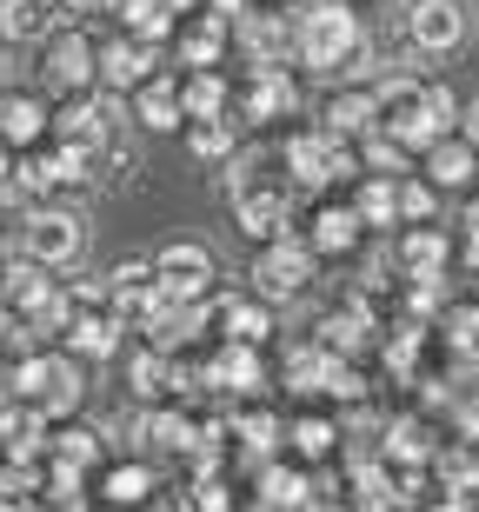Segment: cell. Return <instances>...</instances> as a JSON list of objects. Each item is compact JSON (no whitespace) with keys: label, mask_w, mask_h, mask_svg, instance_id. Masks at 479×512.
I'll return each mask as SVG.
<instances>
[{"label":"cell","mask_w":479,"mask_h":512,"mask_svg":"<svg viewBox=\"0 0 479 512\" xmlns=\"http://www.w3.org/2000/svg\"><path fill=\"white\" fill-rule=\"evenodd\" d=\"M426 167H433V180H440V187H466V180H473V140H440V147L426 153Z\"/></svg>","instance_id":"20"},{"label":"cell","mask_w":479,"mask_h":512,"mask_svg":"<svg viewBox=\"0 0 479 512\" xmlns=\"http://www.w3.org/2000/svg\"><path fill=\"white\" fill-rule=\"evenodd\" d=\"M380 94V133L400 140L406 153H433L440 140H453V120H460V100L446 87H420V80H386L373 87Z\"/></svg>","instance_id":"1"},{"label":"cell","mask_w":479,"mask_h":512,"mask_svg":"<svg viewBox=\"0 0 479 512\" xmlns=\"http://www.w3.org/2000/svg\"><path fill=\"white\" fill-rule=\"evenodd\" d=\"M0 413H7V386H0Z\"/></svg>","instance_id":"42"},{"label":"cell","mask_w":479,"mask_h":512,"mask_svg":"<svg viewBox=\"0 0 479 512\" xmlns=\"http://www.w3.org/2000/svg\"><path fill=\"white\" fill-rule=\"evenodd\" d=\"M360 220L366 227H393V220H400V187H393V180H373V187L360 193Z\"/></svg>","instance_id":"24"},{"label":"cell","mask_w":479,"mask_h":512,"mask_svg":"<svg viewBox=\"0 0 479 512\" xmlns=\"http://www.w3.org/2000/svg\"><path fill=\"white\" fill-rule=\"evenodd\" d=\"M14 386L34 399L40 413H74L80 406V373L67 360H40V353H27V360L14 366Z\"/></svg>","instance_id":"6"},{"label":"cell","mask_w":479,"mask_h":512,"mask_svg":"<svg viewBox=\"0 0 479 512\" xmlns=\"http://www.w3.org/2000/svg\"><path fill=\"white\" fill-rule=\"evenodd\" d=\"M67 346H74L80 360H114V346H120V320H74L67 326Z\"/></svg>","instance_id":"19"},{"label":"cell","mask_w":479,"mask_h":512,"mask_svg":"<svg viewBox=\"0 0 479 512\" xmlns=\"http://www.w3.org/2000/svg\"><path fill=\"white\" fill-rule=\"evenodd\" d=\"M187 147L200 153V160H220V153H233V127H227V120H200Z\"/></svg>","instance_id":"26"},{"label":"cell","mask_w":479,"mask_h":512,"mask_svg":"<svg viewBox=\"0 0 479 512\" xmlns=\"http://www.w3.org/2000/svg\"><path fill=\"white\" fill-rule=\"evenodd\" d=\"M147 486H154V473H147V466H127V473H114V499H140Z\"/></svg>","instance_id":"32"},{"label":"cell","mask_w":479,"mask_h":512,"mask_svg":"<svg viewBox=\"0 0 479 512\" xmlns=\"http://www.w3.org/2000/svg\"><path fill=\"white\" fill-rule=\"evenodd\" d=\"M220 380H227L233 393H253V386H260V360H253V346H247V340H240L227 360H220Z\"/></svg>","instance_id":"25"},{"label":"cell","mask_w":479,"mask_h":512,"mask_svg":"<svg viewBox=\"0 0 479 512\" xmlns=\"http://www.w3.org/2000/svg\"><path fill=\"white\" fill-rule=\"evenodd\" d=\"M14 187V160H7V140H0V193Z\"/></svg>","instance_id":"39"},{"label":"cell","mask_w":479,"mask_h":512,"mask_svg":"<svg viewBox=\"0 0 479 512\" xmlns=\"http://www.w3.org/2000/svg\"><path fill=\"white\" fill-rule=\"evenodd\" d=\"M167 7H173V14H193V7H200V0H167Z\"/></svg>","instance_id":"40"},{"label":"cell","mask_w":479,"mask_h":512,"mask_svg":"<svg viewBox=\"0 0 479 512\" xmlns=\"http://www.w3.org/2000/svg\"><path fill=\"white\" fill-rule=\"evenodd\" d=\"M54 459H60V466H74V473H80V466H94V459H100V439H94V433H60Z\"/></svg>","instance_id":"27"},{"label":"cell","mask_w":479,"mask_h":512,"mask_svg":"<svg viewBox=\"0 0 479 512\" xmlns=\"http://www.w3.org/2000/svg\"><path fill=\"white\" fill-rule=\"evenodd\" d=\"M100 74H107V87H147L154 80V40H140V34L107 40L100 47Z\"/></svg>","instance_id":"12"},{"label":"cell","mask_w":479,"mask_h":512,"mask_svg":"<svg viewBox=\"0 0 479 512\" xmlns=\"http://www.w3.org/2000/svg\"><path fill=\"white\" fill-rule=\"evenodd\" d=\"M353 240H360V213H320V220H313V253H346L353 247Z\"/></svg>","instance_id":"23"},{"label":"cell","mask_w":479,"mask_h":512,"mask_svg":"<svg viewBox=\"0 0 479 512\" xmlns=\"http://www.w3.org/2000/svg\"><path fill=\"white\" fill-rule=\"evenodd\" d=\"M107 120H114L107 100H80V107H67V114H60V147H100V140H107Z\"/></svg>","instance_id":"16"},{"label":"cell","mask_w":479,"mask_h":512,"mask_svg":"<svg viewBox=\"0 0 479 512\" xmlns=\"http://www.w3.org/2000/svg\"><path fill=\"white\" fill-rule=\"evenodd\" d=\"M114 7H120V20H127L140 40H167L173 34V7L167 0H114Z\"/></svg>","instance_id":"21"},{"label":"cell","mask_w":479,"mask_h":512,"mask_svg":"<svg viewBox=\"0 0 479 512\" xmlns=\"http://www.w3.org/2000/svg\"><path fill=\"white\" fill-rule=\"evenodd\" d=\"M233 27H240V40H247V54L260 60V67H280V60L300 47V27H287L280 14H260V7H247Z\"/></svg>","instance_id":"11"},{"label":"cell","mask_w":479,"mask_h":512,"mask_svg":"<svg viewBox=\"0 0 479 512\" xmlns=\"http://www.w3.org/2000/svg\"><path fill=\"white\" fill-rule=\"evenodd\" d=\"M360 54H366V34H360V20H353V7H340V0L307 7V20H300V60H307L313 74H353Z\"/></svg>","instance_id":"2"},{"label":"cell","mask_w":479,"mask_h":512,"mask_svg":"<svg viewBox=\"0 0 479 512\" xmlns=\"http://www.w3.org/2000/svg\"><path fill=\"white\" fill-rule=\"evenodd\" d=\"M460 133H466V140H473V147H479V100H473V107H466V114H460Z\"/></svg>","instance_id":"37"},{"label":"cell","mask_w":479,"mask_h":512,"mask_svg":"<svg viewBox=\"0 0 479 512\" xmlns=\"http://www.w3.org/2000/svg\"><path fill=\"white\" fill-rule=\"evenodd\" d=\"M233 213H240V227L253 240H280L287 233V187L260 180V160H240V173H233Z\"/></svg>","instance_id":"3"},{"label":"cell","mask_w":479,"mask_h":512,"mask_svg":"<svg viewBox=\"0 0 479 512\" xmlns=\"http://www.w3.org/2000/svg\"><path fill=\"white\" fill-rule=\"evenodd\" d=\"M433 213H440L433 187H420V180H406V187H400V220H433Z\"/></svg>","instance_id":"29"},{"label":"cell","mask_w":479,"mask_h":512,"mask_svg":"<svg viewBox=\"0 0 479 512\" xmlns=\"http://www.w3.org/2000/svg\"><path fill=\"white\" fill-rule=\"evenodd\" d=\"M253 280H260V293H273V300L300 293V280H313V247H307V240H287V233H280V240L260 253Z\"/></svg>","instance_id":"9"},{"label":"cell","mask_w":479,"mask_h":512,"mask_svg":"<svg viewBox=\"0 0 479 512\" xmlns=\"http://www.w3.org/2000/svg\"><path fill=\"white\" fill-rule=\"evenodd\" d=\"M287 167L300 187H326V180H340V173H353V153H346V133H300V140H287Z\"/></svg>","instance_id":"7"},{"label":"cell","mask_w":479,"mask_h":512,"mask_svg":"<svg viewBox=\"0 0 479 512\" xmlns=\"http://www.w3.org/2000/svg\"><path fill=\"white\" fill-rule=\"evenodd\" d=\"M80 220L74 213H60V207H34L27 220H20V260H34V266H67L80 260Z\"/></svg>","instance_id":"5"},{"label":"cell","mask_w":479,"mask_h":512,"mask_svg":"<svg viewBox=\"0 0 479 512\" xmlns=\"http://www.w3.org/2000/svg\"><path fill=\"white\" fill-rule=\"evenodd\" d=\"M167 380H173V366L160 360V353H140V360H134V386H140V393H160Z\"/></svg>","instance_id":"31"},{"label":"cell","mask_w":479,"mask_h":512,"mask_svg":"<svg viewBox=\"0 0 479 512\" xmlns=\"http://www.w3.org/2000/svg\"><path fill=\"white\" fill-rule=\"evenodd\" d=\"M54 0H0V40H54Z\"/></svg>","instance_id":"13"},{"label":"cell","mask_w":479,"mask_h":512,"mask_svg":"<svg viewBox=\"0 0 479 512\" xmlns=\"http://www.w3.org/2000/svg\"><path fill=\"white\" fill-rule=\"evenodd\" d=\"M293 439H300V453H326V439H333V426H313V419H307V426H300Z\"/></svg>","instance_id":"35"},{"label":"cell","mask_w":479,"mask_h":512,"mask_svg":"<svg viewBox=\"0 0 479 512\" xmlns=\"http://www.w3.org/2000/svg\"><path fill=\"white\" fill-rule=\"evenodd\" d=\"M220 47H227V14H200L187 34H180L187 67H213V60H220Z\"/></svg>","instance_id":"18"},{"label":"cell","mask_w":479,"mask_h":512,"mask_svg":"<svg viewBox=\"0 0 479 512\" xmlns=\"http://www.w3.org/2000/svg\"><path fill=\"white\" fill-rule=\"evenodd\" d=\"M94 74H100V54H94L87 34H54L47 40V87L74 94V87H87Z\"/></svg>","instance_id":"10"},{"label":"cell","mask_w":479,"mask_h":512,"mask_svg":"<svg viewBox=\"0 0 479 512\" xmlns=\"http://www.w3.org/2000/svg\"><path fill=\"white\" fill-rule=\"evenodd\" d=\"M227 326H233V340H247V346L273 333V320L260 313V306H227Z\"/></svg>","instance_id":"28"},{"label":"cell","mask_w":479,"mask_h":512,"mask_svg":"<svg viewBox=\"0 0 479 512\" xmlns=\"http://www.w3.org/2000/svg\"><path fill=\"white\" fill-rule=\"evenodd\" d=\"M40 127H47V107L27 94H0V140L7 147H27V140H40Z\"/></svg>","instance_id":"17"},{"label":"cell","mask_w":479,"mask_h":512,"mask_svg":"<svg viewBox=\"0 0 479 512\" xmlns=\"http://www.w3.org/2000/svg\"><path fill=\"white\" fill-rule=\"evenodd\" d=\"M147 439H160V446H187V426L173 413H160V419H147Z\"/></svg>","instance_id":"33"},{"label":"cell","mask_w":479,"mask_h":512,"mask_svg":"<svg viewBox=\"0 0 479 512\" xmlns=\"http://www.w3.org/2000/svg\"><path fill=\"white\" fill-rule=\"evenodd\" d=\"M360 506H386V479L380 473H360Z\"/></svg>","instance_id":"36"},{"label":"cell","mask_w":479,"mask_h":512,"mask_svg":"<svg viewBox=\"0 0 479 512\" xmlns=\"http://www.w3.org/2000/svg\"><path fill=\"white\" fill-rule=\"evenodd\" d=\"M293 107H300V87H293L280 67H260L253 87H247V120H280V114H293Z\"/></svg>","instance_id":"14"},{"label":"cell","mask_w":479,"mask_h":512,"mask_svg":"<svg viewBox=\"0 0 479 512\" xmlns=\"http://www.w3.org/2000/svg\"><path fill=\"white\" fill-rule=\"evenodd\" d=\"M440 512H466V499H453V506H440Z\"/></svg>","instance_id":"41"},{"label":"cell","mask_w":479,"mask_h":512,"mask_svg":"<svg viewBox=\"0 0 479 512\" xmlns=\"http://www.w3.org/2000/svg\"><path fill=\"white\" fill-rule=\"evenodd\" d=\"M67 14H100V7H114V0H60Z\"/></svg>","instance_id":"38"},{"label":"cell","mask_w":479,"mask_h":512,"mask_svg":"<svg viewBox=\"0 0 479 512\" xmlns=\"http://www.w3.org/2000/svg\"><path fill=\"white\" fill-rule=\"evenodd\" d=\"M207 273H213V253L207 247H160L154 253V280H160V293H167L173 306H193V300H200Z\"/></svg>","instance_id":"8"},{"label":"cell","mask_w":479,"mask_h":512,"mask_svg":"<svg viewBox=\"0 0 479 512\" xmlns=\"http://www.w3.org/2000/svg\"><path fill=\"white\" fill-rule=\"evenodd\" d=\"M466 34H473L466 0H406V40L420 54H453V47H466Z\"/></svg>","instance_id":"4"},{"label":"cell","mask_w":479,"mask_h":512,"mask_svg":"<svg viewBox=\"0 0 479 512\" xmlns=\"http://www.w3.org/2000/svg\"><path fill=\"white\" fill-rule=\"evenodd\" d=\"M187 120H220V107H227V80L220 74H207V67H200V74L187 80Z\"/></svg>","instance_id":"22"},{"label":"cell","mask_w":479,"mask_h":512,"mask_svg":"<svg viewBox=\"0 0 479 512\" xmlns=\"http://www.w3.org/2000/svg\"><path fill=\"white\" fill-rule=\"evenodd\" d=\"M300 493H307V486H300V473H273L267 479V499H273V506H293Z\"/></svg>","instance_id":"34"},{"label":"cell","mask_w":479,"mask_h":512,"mask_svg":"<svg viewBox=\"0 0 479 512\" xmlns=\"http://www.w3.org/2000/svg\"><path fill=\"white\" fill-rule=\"evenodd\" d=\"M134 114H140V127L173 133L180 120H187V100H180V87H173V80H147V87H140V100H134Z\"/></svg>","instance_id":"15"},{"label":"cell","mask_w":479,"mask_h":512,"mask_svg":"<svg viewBox=\"0 0 479 512\" xmlns=\"http://www.w3.org/2000/svg\"><path fill=\"white\" fill-rule=\"evenodd\" d=\"M440 233H413V240H406V260L420 266V280H433V266H440Z\"/></svg>","instance_id":"30"}]
</instances>
